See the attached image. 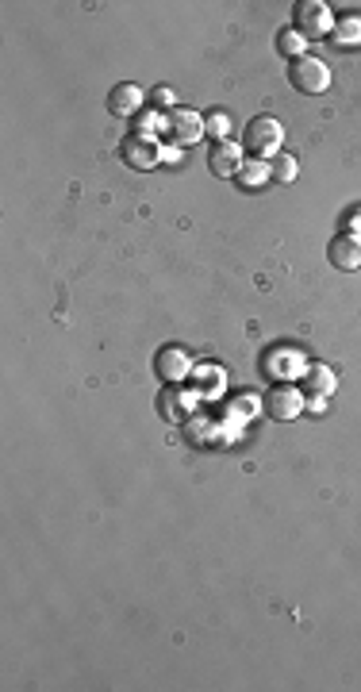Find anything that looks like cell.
<instances>
[{
	"label": "cell",
	"mask_w": 361,
	"mask_h": 692,
	"mask_svg": "<svg viewBox=\"0 0 361 692\" xmlns=\"http://www.w3.org/2000/svg\"><path fill=\"white\" fill-rule=\"evenodd\" d=\"M281 142H284V127L273 115H254L247 123V132H242V150H247V158H262V162H273L281 154Z\"/></svg>",
	"instance_id": "6da1fadb"
},
{
	"label": "cell",
	"mask_w": 361,
	"mask_h": 692,
	"mask_svg": "<svg viewBox=\"0 0 361 692\" xmlns=\"http://www.w3.org/2000/svg\"><path fill=\"white\" fill-rule=\"evenodd\" d=\"M293 27L308 42L323 39V35L335 32V12H330V5H323V0H300V5L293 8Z\"/></svg>",
	"instance_id": "7a4b0ae2"
},
{
	"label": "cell",
	"mask_w": 361,
	"mask_h": 692,
	"mask_svg": "<svg viewBox=\"0 0 361 692\" xmlns=\"http://www.w3.org/2000/svg\"><path fill=\"white\" fill-rule=\"evenodd\" d=\"M288 81H293L296 93L320 96V93L330 89V69H327V62H320V58L304 54V58H296V62L288 66Z\"/></svg>",
	"instance_id": "3957f363"
},
{
	"label": "cell",
	"mask_w": 361,
	"mask_h": 692,
	"mask_svg": "<svg viewBox=\"0 0 361 692\" xmlns=\"http://www.w3.org/2000/svg\"><path fill=\"white\" fill-rule=\"evenodd\" d=\"M196 404L200 396L193 393V388H185V385H166L162 388V396H158V412H162V420L166 423H177L185 427L196 415Z\"/></svg>",
	"instance_id": "277c9868"
},
{
	"label": "cell",
	"mask_w": 361,
	"mask_h": 692,
	"mask_svg": "<svg viewBox=\"0 0 361 692\" xmlns=\"http://www.w3.org/2000/svg\"><path fill=\"white\" fill-rule=\"evenodd\" d=\"M154 373L162 378L166 385H185L193 378V358H189V351L185 346H177V342H166L162 351L154 354Z\"/></svg>",
	"instance_id": "5b68a950"
},
{
	"label": "cell",
	"mask_w": 361,
	"mask_h": 692,
	"mask_svg": "<svg viewBox=\"0 0 361 692\" xmlns=\"http://www.w3.org/2000/svg\"><path fill=\"white\" fill-rule=\"evenodd\" d=\"M162 132L169 135V142H177V147H193V142L204 139V115L193 112V108H173L162 120Z\"/></svg>",
	"instance_id": "8992f818"
},
{
	"label": "cell",
	"mask_w": 361,
	"mask_h": 692,
	"mask_svg": "<svg viewBox=\"0 0 361 692\" xmlns=\"http://www.w3.org/2000/svg\"><path fill=\"white\" fill-rule=\"evenodd\" d=\"M304 404H308V396L300 393L296 385H273L269 396H266V412H269V420H277V423H293V420H300Z\"/></svg>",
	"instance_id": "52a82bcc"
},
{
	"label": "cell",
	"mask_w": 361,
	"mask_h": 692,
	"mask_svg": "<svg viewBox=\"0 0 361 692\" xmlns=\"http://www.w3.org/2000/svg\"><path fill=\"white\" fill-rule=\"evenodd\" d=\"M262 369H266L277 385H288L293 378H304L308 362H304V354H300L296 346H277V351H269V354H266Z\"/></svg>",
	"instance_id": "ba28073f"
},
{
	"label": "cell",
	"mask_w": 361,
	"mask_h": 692,
	"mask_svg": "<svg viewBox=\"0 0 361 692\" xmlns=\"http://www.w3.org/2000/svg\"><path fill=\"white\" fill-rule=\"evenodd\" d=\"M120 158L131 169H154L162 166V147H158L154 135H127L120 142Z\"/></svg>",
	"instance_id": "9c48e42d"
},
{
	"label": "cell",
	"mask_w": 361,
	"mask_h": 692,
	"mask_svg": "<svg viewBox=\"0 0 361 692\" xmlns=\"http://www.w3.org/2000/svg\"><path fill=\"white\" fill-rule=\"evenodd\" d=\"M142 105H147V93H142L139 85H131V81H120L108 93V112L120 115V120H127V115H139Z\"/></svg>",
	"instance_id": "30bf717a"
},
{
	"label": "cell",
	"mask_w": 361,
	"mask_h": 692,
	"mask_svg": "<svg viewBox=\"0 0 361 692\" xmlns=\"http://www.w3.org/2000/svg\"><path fill=\"white\" fill-rule=\"evenodd\" d=\"M330 262H335L338 269H361V235H350V231H342V235L330 239Z\"/></svg>",
	"instance_id": "8fae6325"
},
{
	"label": "cell",
	"mask_w": 361,
	"mask_h": 692,
	"mask_svg": "<svg viewBox=\"0 0 361 692\" xmlns=\"http://www.w3.org/2000/svg\"><path fill=\"white\" fill-rule=\"evenodd\" d=\"M208 166L215 178H239V166H242V150L239 142H215V150L208 154Z\"/></svg>",
	"instance_id": "7c38bea8"
},
{
	"label": "cell",
	"mask_w": 361,
	"mask_h": 692,
	"mask_svg": "<svg viewBox=\"0 0 361 692\" xmlns=\"http://www.w3.org/2000/svg\"><path fill=\"white\" fill-rule=\"evenodd\" d=\"M338 388V378H335V369L330 366H308L304 369V378H300V393L304 396H330Z\"/></svg>",
	"instance_id": "4fadbf2b"
},
{
	"label": "cell",
	"mask_w": 361,
	"mask_h": 692,
	"mask_svg": "<svg viewBox=\"0 0 361 692\" xmlns=\"http://www.w3.org/2000/svg\"><path fill=\"white\" fill-rule=\"evenodd\" d=\"M223 385H227V373L220 369V366H200V369H193V393L200 396V400H215L223 393Z\"/></svg>",
	"instance_id": "5bb4252c"
},
{
	"label": "cell",
	"mask_w": 361,
	"mask_h": 692,
	"mask_svg": "<svg viewBox=\"0 0 361 692\" xmlns=\"http://www.w3.org/2000/svg\"><path fill=\"white\" fill-rule=\"evenodd\" d=\"M273 178L269 173V162H262V158H242V166H239V185L242 189H262V185Z\"/></svg>",
	"instance_id": "9a60e30c"
},
{
	"label": "cell",
	"mask_w": 361,
	"mask_h": 692,
	"mask_svg": "<svg viewBox=\"0 0 361 692\" xmlns=\"http://www.w3.org/2000/svg\"><path fill=\"white\" fill-rule=\"evenodd\" d=\"M330 39H335L342 50L361 47V16H342V20H335V32H330Z\"/></svg>",
	"instance_id": "2e32d148"
},
{
	"label": "cell",
	"mask_w": 361,
	"mask_h": 692,
	"mask_svg": "<svg viewBox=\"0 0 361 692\" xmlns=\"http://www.w3.org/2000/svg\"><path fill=\"white\" fill-rule=\"evenodd\" d=\"M185 439H189L193 446H208L215 439V423L208 420V412H196L189 423H185Z\"/></svg>",
	"instance_id": "e0dca14e"
},
{
	"label": "cell",
	"mask_w": 361,
	"mask_h": 692,
	"mask_svg": "<svg viewBox=\"0 0 361 692\" xmlns=\"http://www.w3.org/2000/svg\"><path fill=\"white\" fill-rule=\"evenodd\" d=\"M277 50L284 54V58H304L308 54V39L296 32V27H284V32H277Z\"/></svg>",
	"instance_id": "ac0fdd59"
},
{
	"label": "cell",
	"mask_w": 361,
	"mask_h": 692,
	"mask_svg": "<svg viewBox=\"0 0 361 692\" xmlns=\"http://www.w3.org/2000/svg\"><path fill=\"white\" fill-rule=\"evenodd\" d=\"M269 173H273V181H277V185H293L296 173H300V162H296L293 154H277V158L269 162Z\"/></svg>",
	"instance_id": "d6986e66"
},
{
	"label": "cell",
	"mask_w": 361,
	"mask_h": 692,
	"mask_svg": "<svg viewBox=\"0 0 361 692\" xmlns=\"http://www.w3.org/2000/svg\"><path fill=\"white\" fill-rule=\"evenodd\" d=\"M227 132H230V120L223 112H212L208 120H204V135L215 139V142H227Z\"/></svg>",
	"instance_id": "ffe728a7"
},
{
	"label": "cell",
	"mask_w": 361,
	"mask_h": 692,
	"mask_svg": "<svg viewBox=\"0 0 361 692\" xmlns=\"http://www.w3.org/2000/svg\"><path fill=\"white\" fill-rule=\"evenodd\" d=\"M150 100H154V108L158 112H173V108H177V96H173V89H169V85H158V89L150 93Z\"/></svg>",
	"instance_id": "44dd1931"
},
{
	"label": "cell",
	"mask_w": 361,
	"mask_h": 692,
	"mask_svg": "<svg viewBox=\"0 0 361 692\" xmlns=\"http://www.w3.org/2000/svg\"><path fill=\"white\" fill-rule=\"evenodd\" d=\"M304 408H308L311 415H323V412H327V400H323V396H308Z\"/></svg>",
	"instance_id": "7402d4cb"
},
{
	"label": "cell",
	"mask_w": 361,
	"mask_h": 692,
	"mask_svg": "<svg viewBox=\"0 0 361 692\" xmlns=\"http://www.w3.org/2000/svg\"><path fill=\"white\" fill-rule=\"evenodd\" d=\"M346 231H350V235H361V212L346 215Z\"/></svg>",
	"instance_id": "603a6c76"
},
{
	"label": "cell",
	"mask_w": 361,
	"mask_h": 692,
	"mask_svg": "<svg viewBox=\"0 0 361 692\" xmlns=\"http://www.w3.org/2000/svg\"><path fill=\"white\" fill-rule=\"evenodd\" d=\"M162 162H166V166H177V162H181V150H162Z\"/></svg>",
	"instance_id": "cb8c5ba5"
}]
</instances>
